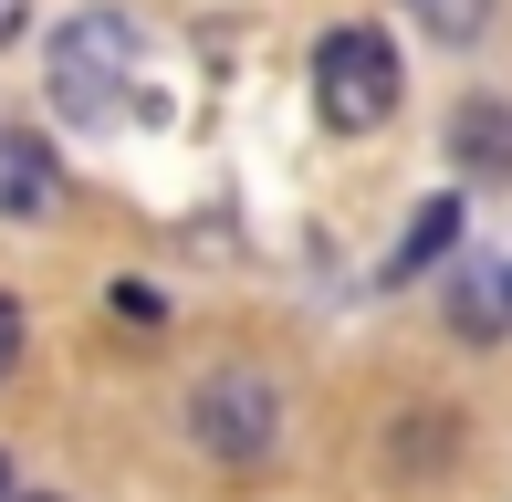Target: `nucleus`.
<instances>
[{"mask_svg": "<svg viewBox=\"0 0 512 502\" xmlns=\"http://www.w3.org/2000/svg\"><path fill=\"white\" fill-rule=\"evenodd\" d=\"M314 105L335 136H366L398 116V42L377 32V21H345V32L314 42Z\"/></svg>", "mask_w": 512, "mask_h": 502, "instance_id": "f257e3e1", "label": "nucleus"}, {"mask_svg": "<svg viewBox=\"0 0 512 502\" xmlns=\"http://www.w3.org/2000/svg\"><path fill=\"white\" fill-rule=\"evenodd\" d=\"M126 42H136V32H126L115 11L74 21V32L53 42V105H63L74 126H115V116H126Z\"/></svg>", "mask_w": 512, "mask_h": 502, "instance_id": "f03ea898", "label": "nucleus"}, {"mask_svg": "<svg viewBox=\"0 0 512 502\" xmlns=\"http://www.w3.org/2000/svg\"><path fill=\"white\" fill-rule=\"evenodd\" d=\"M189 419H199V450H209V461H262V450H272V387L241 377V367H220L189 398Z\"/></svg>", "mask_w": 512, "mask_h": 502, "instance_id": "7ed1b4c3", "label": "nucleus"}, {"mask_svg": "<svg viewBox=\"0 0 512 502\" xmlns=\"http://www.w3.org/2000/svg\"><path fill=\"white\" fill-rule=\"evenodd\" d=\"M53 189H63V178H53V147H42L21 116H0V210L32 220V210H53Z\"/></svg>", "mask_w": 512, "mask_h": 502, "instance_id": "20e7f679", "label": "nucleus"}, {"mask_svg": "<svg viewBox=\"0 0 512 502\" xmlns=\"http://www.w3.org/2000/svg\"><path fill=\"white\" fill-rule=\"evenodd\" d=\"M450 168L460 178H512V105L502 95H471L450 116Z\"/></svg>", "mask_w": 512, "mask_h": 502, "instance_id": "39448f33", "label": "nucleus"}, {"mask_svg": "<svg viewBox=\"0 0 512 502\" xmlns=\"http://www.w3.org/2000/svg\"><path fill=\"white\" fill-rule=\"evenodd\" d=\"M450 241H460V199H418V220H408V241H398V272L439 262Z\"/></svg>", "mask_w": 512, "mask_h": 502, "instance_id": "423d86ee", "label": "nucleus"}, {"mask_svg": "<svg viewBox=\"0 0 512 502\" xmlns=\"http://www.w3.org/2000/svg\"><path fill=\"white\" fill-rule=\"evenodd\" d=\"M492 325H512V272H481L460 293V335H492Z\"/></svg>", "mask_w": 512, "mask_h": 502, "instance_id": "0eeeda50", "label": "nucleus"}, {"mask_svg": "<svg viewBox=\"0 0 512 502\" xmlns=\"http://www.w3.org/2000/svg\"><path fill=\"white\" fill-rule=\"evenodd\" d=\"M11 367H21V304L0 293V377H11Z\"/></svg>", "mask_w": 512, "mask_h": 502, "instance_id": "6e6552de", "label": "nucleus"}, {"mask_svg": "<svg viewBox=\"0 0 512 502\" xmlns=\"http://www.w3.org/2000/svg\"><path fill=\"white\" fill-rule=\"evenodd\" d=\"M21 21H32V0H0V42H11V32H21Z\"/></svg>", "mask_w": 512, "mask_h": 502, "instance_id": "1a4fd4ad", "label": "nucleus"}, {"mask_svg": "<svg viewBox=\"0 0 512 502\" xmlns=\"http://www.w3.org/2000/svg\"><path fill=\"white\" fill-rule=\"evenodd\" d=\"M0 502H11V471H0Z\"/></svg>", "mask_w": 512, "mask_h": 502, "instance_id": "9d476101", "label": "nucleus"}, {"mask_svg": "<svg viewBox=\"0 0 512 502\" xmlns=\"http://www.w3.org/2000/svg\"><path fill=\"white\" fill-rule=\"evenodd\" d=\"M21 502H53V492H21Z\"/></svg>", "mask_w": 512, "mask_h": 502, "instance_id": "9b49d317", "label": "nucleus"}]
</instances>
